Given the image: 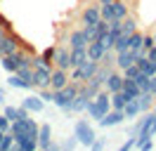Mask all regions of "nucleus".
<instances>
[{
  "instance_id": "obj_42",
  "label": "nucleus",
  "mask_w": 156,
  "mask_h": 151,
  "mask_svg": "<svg viewBox=\"0 0 156 151\" xmlns=\"http://www.w3.org/2000/svg\"><path fill=\"white\" fill-rule=\"evenodd\" d=\"M121 73L126 76V78H135V76L140 73V68H137V64H133V66H128L126 71H121Z\"/></svg>"
},
{
  "instance_id": "obj_43",
  "label": "nucleus",
  "mask_w": 156,
  "mask_h": 151,
  "mask_svg": "<svg viewBox=\"0 0 156 151\" xmlns=\"http://www.w3.org/2000/svg\"><path fill=\"white\" fill-rule=\"evenodd\" d=\"M135 149V137H130L128 142H123L121 146H118V151H133Z\"/></svg>"
},
{
  "instance_id": "obj_53",
  "label": "nucleus",
  "mask_w": 156,
  "mask_h": 151,
  "mask_svg": "<svg viewBox=\"0 0 156 151\" xmlns=\"http://www.w3.org/2000/svg\"><path fill=\"white\" fill-rule=\"evenodd\" d=\"M154 109H156V102H154Z\"/></svg>"
},
{
  "instance_id": "obj_16",
  "label": "nucleus",
  "mask_w": 156,
  "mask_h": 151,
  "mask_svg": "<svg viewBox=\"0 0 156 151\" xmlns=\"http://www.w3.org/2000/svg\"><path fill=\"white\" fill-rule=\"evenodd\" d=\"M66 83H69V71H64V68H52L50 87H52V90H62Z\"/></svg>"
},
{
  "instance_id": "obj_54",
  "label": "nucleus",
  "mask_w": 156,
  "mask_h": 151,
  "mask_svg": "<svg viewBox=\"0 0 156 151\" xmlns=\"http://www.w3.org/2000/svg\"><path fill=\"white\" fill-rule=\"evenodd\" d=\"M36 151H40V149H36Z\"/></svg>"
},
{
  "instance_id": "obj_40",
  "label": "nucleus",
  "mask_w": 156,
  "mask_h": 151,
  "mask_svg": "<svg viewBox=\"0 0 156 151\" xmlns=\"http://www.w3.org/2000/svg\"><path fill=\"white\" fill-rule=\"evenodd\" d=\"M154 45H156V43H154V36H144V38H142V52H149Z\"/></svg>"
},
{
  "instance_id": "obj_29",
  "label": "nucleus",
  "mask_w": 156,
  "mask_h": 151,
  "mask_svg": "<svg viewBox=\"0 0 156 151\" xmlns=\"http://www.w3.org/2000/svg\"><path fill=\"white\" fill-rule=\"evenodd\" d=\"M99 64H102V66H109V68H116V52H114V50H107Z\"/></svg>"
},
{
  "instance_id": "obj_12",
  "label": "nucleus",
  "mask_w": 156,
  "mask_h": 151,
  "mask_svg": "<svg viewBox=\"0 0 156 151\" xmlns=\"http://www.w3.org/2000/svg\"><path fill=\"white\" fill-rule=\"evenodd\" d=\"M52 142H55V139H52V125H50V123H43L40 130H38V149L45 151Z\"/></svg>"
},
{
  "instance_id": "obj_51",
  "label": "nucleus",
  "mask_w": 156,
  "mask_h": 151,
  "mask_svg": "<svg viewBox=\"0 0 156 151\" xmlns=\"http://www.w3.org/2000/svg\"><path fill=\"white\" fill-rule=\"evenodd\" d=\"M2 94H5V92H2V87H0V97H2Z\"/></svg>"
},
{
  "instance_id": "obj_36",
  "label": "nucleus",
  "mask_w": 156,
  "mask_h": 151,
  "mask_svg": "<svg viewBox=\"0 0 156 151\" xmlns=\"http://www.w3.org/2000/svg\"><path fill=\"white\" fill-rule=\"evenodd\" d=\"M59 146H62V151H73V149L78 146V139H76V135H73V137H69V139H64L62 144H59Z\"/></svg>"
},
{
  "instance_id": "obj_33",
  "label": "nucleus",
  "mask_w": 156,
  "mask_h": 151,
  "mask_svg": "<svg viewBox=\"0 0 156 151\" xmlns=\"http://www.w3.org/2000/svg\"><path fill=\"white\" fill-rule=\"evenodd\" d=\"M128 40H130V38H128L126 33H121V36L116 38V43H114V52H123V50H128Z\"/></svg>"
},
{
  "instance_id": "obj_52",
  "label": "nucleus",
  "mask_w": 156,
  "mask_h": 151,
  "mask_svg": "<svg viewBox=\"0 0 156 151\" xmlns=\"http://www.w3.org/2000/svg\"><path fill=\"white\" fill-rule=\"evenodd\" d=\"M154 43H156V33H154Z\"/></svg>"
},
{
  "instance_id": "obj_18",
  "label": "nucleus",
  "mask_w": 156,
  "mask_h": 151,
  "mask_svg": "<svg viewBox=\"0 0 156 151\" xmlns=\"http://www.w3.org/2000/svg\"><path fill=\"white\" fill-rule=\"evenodd\" d=\"M123 92H126L130 99H137V97L142 94V90L137 87V83L133 80V78H126V76H123Z\"/></svg>"
},
{
  "instance_id": "obj_55",
  "label": "nucleus",
  "mask_w": 156,
  "mask_h": 151,
  "mask_svg": "<svg viewBox=\"0 0 156 151\" xmlns=\"http://www.w3.org/2000/svg\"><path fill=\"white\" fill-rule=\"evenodd\" d=\"M154 66H156V64H154Z\"/></svg>"
},
{
  "instance_id": "obj_8",
  "label": "nucleus",
  "mask_w": 156,
  "mask_h": 151,
  "mask_svg": "<svg viewBox=\"0 0 156 151\" xmlns=\"http://www.w3.org/2000/svg\"><path fill=\"white\" fill-rule=\"evenodd\" d=\"M99 19V5H90L80 12V26H95Z\"/></svg>"
},
{
  "instance_id": "obj_27",
  "label": "nucleus",
  "mask_w": 156,
  "mask_h": 151,
  "mask_svg": "<svg viewBox=\"0 0 156 151\" xmlns=\"http://www.w3.org/2000/svg\"><path fill=\"white\" fill-rule=\"evenodd\" d=\"M85 106H88V99H83L80 94H76V99L71 102V109H69V113H85Z\"/></svg>"
},
{
  "instance_id": "obj_34",
  "label": "nucleus",
  "mask_w": 156,
  "mask_h": 151,
  "mask_svg": "<svg viewBox=\"0 0 156 151\" xmlns=\"http://www.w3.org/2000/svg\"><path fill=\"white\" fill-rule=\"evenodd\" d=\"M52 54H55V45L45 47L43 52H40V57H43V61H45V66H52ZM55 68V66H52Z\"/></svg>"
},
{
  "instance_id": "obj_9",
  "label": "nucleus",
  "mask_w": 156,
  "mask_h": 151,
  "mask_svg": "<svg viewBox=\"0 0 156 151\" xmlns=\"http://www.w3.org/2000/svg\"><path fill=\"white\" fill-rule=\"evenodd\" d=\"M104 90H107V92H118V90H123V73H121L118 68H114V71L107 76Z\"/></svg>"
},
{
  "instance_id": "obj_1",
  "label": "nucleus",
  "mask_w": 156,
  "mask_h": 151,
  "mask_svg": "<svg viewBox=\"0 0 156 151\" xmlns=\"http://www.w3.org/2000/svg\"><path fill=\"white\" fill-rule=\"evenodd\" d=\"M78 90H80V83H73V80H69L62 90H55V99H52V104L57 106V109H62L64 113H69V109H71V102L76 99Z\"/></svg>"
},
{
  "instance_id": "obj_35",
  "label": "nucleus",
  "mask_w": 156,
  "mask_h": 151,
  "mask_svg": "<svg viewBox=\"0 0 156 151\" xmlns=\"http://www.w3.org/2000/svg\"><path fill=\"white\" fill-rule=\"evenodd\" d=\"M116 33H111V31H107V36L102 38V45L107 47V50H114V43H116Z\"/></svg>"
},
{
  "instance_id": "obj_32",
  "label": "nucleus",
  "mask_w": 156,
  "mask_h": 151,
  "mask_svg": "<svg viewBox=\"0 0 156 151\" xmlns=\"http://www.w3.org/2000/svg\"><path fill=\"white\" fill-rule=\"evenodd\" d=\"M133 80H135V83H137V87H140V90L144 92V90H149V80H151V78H149L147 73H142V71H140V73H137L135 78H133Z\"/></svg>"
},
{
  "instance_id": "obj_7",
  "label": "nucleus",
  "mask_w": 156,
  "mask_h": 151,
  "mask_svg": "<svg viewBox=\"0 0 156 151\" xmlns=\"http://www.w3.org/2000/svg\"><path fill=\"white\" fill-rule=\"evenodd\" d=\"M50 78H52V66L33 68V87H50Z\"/></svg>"
},
{
  "instance_id": "obj_13",
  "label": "nucleus",
  "mask_w": 156,
  "mask_h": 151,
  "mask_svg": "<svg viewBox=\"0 0 156 151\" xmlns=\"http://www.w3.org/2000/svg\"><path fill=\"white\" fill-rule=\"evenodd\" d=\"M2 116H5L10 123H14V121H21V118H29V111H26L21 104H19V106H7V104H5Z\"/></svg>"
},
{
  "instance_id": "obj_15",
  "label": "nucleus",
  "mask_w": 156,
  "mask_h": 151,
  "mask_svg": "<svg viewBox=\"0 0 156 151\" xmlns=\"http://www.w3.org/2000/svg\"><path fill=\"white\" fill-rule=\"evenodd\" d=\"M135 52L133 50H123V52H116V68L118 71H126L128 66L135 64Z\"/></svg>"
},
{
  "instance_id": "obj_41",
  "label": "nucleus",
  "mask_w": 156,
  "mask_h": 151,
  "mask_svg": "<svg viewBox=\"0 0 156 151\" xmlns=\"http://www.w3.org/2000/svg\"><path fill=\"white\" fill-rule=\"evenodd\" d=\"M80 31H83V36H85V40H95V26H80Z\"/></svg>"
},
{
  "instance_id": "obj_46",
  "label": "nucleus",
  "mask_w": 156,
  "mask_h": 151,
  "mask_svg": "<svg viewBox=\"0 0 156 151\" xmlns=\"http://www.w3.org/2000/svg\"><path fill=\"white\" fill-rule=\"evenodd\" d=\"M149 92L156 94V76H151V80H149Z\"/></svg>"
},
{
  "instance_id": "obj_47",
  "label": "nucleus",
  "mask_w": 156,
  "mask_h": 151,
  "mask_svg": "<svg viewBox=\"0 0 156 151\" xmlns=\"http://www.w3.org/2000/svg\"><path fill=\"white\" fill-rule=\"evenodd\" d=\"M147 57H149V59H151V61H154V64H156V45L151 47L149 52H147Z\"/></svg>"
},
{
  "instance_id": "obj_30",
  "label": "nucleus",
  "mask_w": 156,
  "mask_h": 151,
  "mask_svg": "<svg viewBox=\"0 0 156 151\" xmlns=\"http://www.w3.org/2000/svg\"><path fill=\"white\" fill-rule=\"evenodd\" d=\"M14 73L19 76L21 80H29V83L33 85V68H31V66H19V68H17Z\"/></svg>"
},
{
  "instance_id": "obj_26",
  "label": "nucleus",
  "mask_w": 156,
  "mask_h": 151,
  "mask_svg": "<svg viewBox=\"0 0 156 151\" xmlns=\"http://www.w3.org/2000/svg\"><path fill=\"white\" fill-rule=\"evenodd\" d=\"M137 31V21L133 17H130V14H128L126 19H123V21H121V33H126V36H130V33H135Z\"/></svg>"
},
{
  "instance_id": "obj_25",
  "label": "nucleus",
  "mask_w": 156,
  "mask_h": 151,
  "mask_svg": "<svg viewBox=\"0 0 156 151\" xmlns=\"http://www.w3.org/2000/svg\"><path fill=\"white\" fill-rule=\"evenodd\" d=\"M88 45V40H85V36H83V31L78 28V31H73L71 36H69V50H73V47H83Z\"/></svg>"
},
{
  "instance_id": "obj_20",
  "label": "nucleus",
  "mask_w": 156,
  "mask_h": 151,
  "mask_svg": "<svg viewBox=\"0 0 156 151\" xmlns=\"http://www.w3.org/2000/svg\"><path fill=\"white\" fill-rule=\"evenodd\" d=\"M130 40H128V50H133L135 54H140L142 52V38H144V33H140V31H135V33H130Z\"/></svg>"
},
{
  "instance_id": "obj_5",
  "label": "nucleus",
  "mask_w": 156,
  "mask_h": 151,
  "mask_svg": "<svg viewBox=\"0 0 156 151\" xmlns=\"http://www.w3.org/2000/svg\"><path fill=\"white\" fill-rule=\"evenodd\" d=\"M69 45H55V54H52V66L55 68H64L71 71V61H69Z\"/></svg>"
},
{
  "instance_id": "obj_24",
  "label": "nucleus",
  "mask_w": 156,
  "mask_h": 151,
  "mask_svg": "<svg viewBox=\"0 0 156 151\" xmlns=\"http://www.w3.org/2000/svg\"><path fill=\"white\" fill-rule=\"evenodd\" d=\"M123 113H126V118H137V116L142 113V106H140L137 99H130V102L123 106Z\"/></svg>"
},
{
  "instance_id": "obj_22",
  "label": "nucleus",
  "mask_w": 156,
  "mask_h": 151,
  "mask_svg": "<svg viewBox=\"0 0 156 151\" xmlns=\"http://www.w3.org/2000/svg\"><path fill=\"white\" fill-rule=\"evenodd\" d=\"M111 5H114V14H116L118 19H126L128 14H130V5H128V0H114Z\"/></svg>"
},
{
  "instance_id": "obj_2",
  "label": "nucleus",
  "mask_w": 156,
  "mask_h": 151,
  "mask_svg": "<svg viewBox=\"0 0 156 151\" xmlns=\"http://www.w3.org/2000/svg\"><path fill=\"white\" fill-rule=\"evenodd\" d=\"M73 135H76V139L80 146H88L97 139V132H95V128L90 125L88 118H80V121H76V125H73Z\"/></svg>"
},
{
  "instance_id": "obj_11",
  "label": "nucleus",
  "mask_w": 156,
  "mask_h": 151,
  "mask_svg": "<svg viewBox=\"0 0 156 151\" xmlns=\"http://www.w3.org/2000/svg\"><path fill=\"white\" fill-rule=\"evenodd\" d=\"M21 106H24L29 113H43V109H45V102L40 99L38 94H29V97H24Z\"/></svg>"
},
{
  "instance_id": "obj_38",
  "label": "nucleus",
  "mask_w": 156,
  "mask_h": 151,
  "mask_svg": "<svg viewBox=\"0 0 156 151\" xmlns=\"http://www.w3.org/2000/svg\"><path fill=\"white\" fill-rule=\"evenodd\" d=\"M104 146H107V137H97L90 144V151H104Z\"/></svg>"
},
{
  "instance_id": "obj_3",
  "label": "nucleus",
  "mask_w": 156,
  "mask_h": 151,
  "mask_svg": "<svg viewBox=\"0 0 156 151\" xmlns=\"http://www.w3.org/2000/svg\"><path fill=\"white\" fill-rule=\"evenodd\" d=\"M97 68H99V61L88 59L83 66H78V68H71V71H69V80H73V83H85V80H90L92 76L97 73Z\"/></svg>"
},
{
  "instance_id": "obj_4",
  "label": "nucleus",
  "mask_w": 156,
  "mask_h": 151,
  "mask_svg": "<svg viewBox=\"0 0 156 151\" xmlns=\"http://www.w3.org/2000/svg\"><path fill=\"white\" fill-rule=\"evenodd\" d=\"M19 47H24V40H21V36H19V33H14V31H10V33H5V38H2L0 54H12V52H17Z\"/></svg>"
},
{
  "instance_id": "obj_44",
  "label": "nucleus",
  "mask_w": 156,
  "mask_h": 151,
  "mask_svg": "<svg viewBox=\"0 0 156 151\" xmlns=\"http://www.w3.org/2000/svg\"><path fill=\"white\" fill-rule=\"evenodd\" d=\"M0 132H10V121L2 116V111H0Z\"/></svg>"
},
{
  "instance_id": "obj_6",
  "label": "nucleus",
  "mask_w": 156,
  "mask_h": 151,
  "mask_svg": "<svg viewBox=\"0 0 156 151\" xmlns=\"http://www.w3.org/2000/svg\"><path fill=\"white\" fill-rule=\"evenodd\" d=\"M123 121H126V113L118 111V109H111V111H107L97 123H99V128H114V125H121Z\"/></svg>"
},
{
  "instance_id": "obj_17",
  "label": "nucleus",
  "mask_w": 156,
  "mask_h": 151,
  "mask_svg": "<svg viewBox=\"0 0 156 151\" xmlns=\"http://www.w3.org/2000/svg\"><path fill=\"white\" fill-rule=\"evenodd\" d=\"M85 50H88V59H95V61H102V57L107 52V47L102 45V40H90L85 45Z\"/></svg>"
},
{
  "instance_id": "obj_19",
  "label": "nucleus",
  "mask_w": 156,
  "mask_h": 151,
  "mask_svg": "<svg viewBox=\"0 0 156 151\" xmlns=\"http://www.w3.org/2000/svg\"><path fill=\"white\" fill-rule=\"evenodd\" d=\"M130 102V97H128L123 90H118V92H111V109H118V111H123V106Z\"/></svg>"
},
{
  "instance_id": "obj_39",
  "label": "nucleus",
  "mask_w": 156,
  "mask_h": 151,
  "mask_svg": "<svg viewBox=\"0 0 156 151\" xmlns=\"http://www.w3.org/2000/svg\"><path fill=\"white\" fill-rule=\"evenodd\" d=\"M0 28H5V33H10V31H14V26H12V21L2 12H0Z\"/></svg>"
},
{
  "instance_id": "obj_50",
  "label": "nucleus",
  "mask_w": 156,
  "mask_h": 151,
  "mask_svg": "<svg viewBox=\"0 0 156 151\" xmlns=\"http://www.w3.org/2000/svg\"><path fill=\"white\" fill-rule=\"evenodd\" d=\"M99 5H107V2H114V0H97Z\"/></svg>"
},
{
  "instance_id": "obj_14",
  "label": "nucleus",
  "mask_w": 156,
  "mask_h": 151,
  "mask_svg": "<svg viewBox=\"0 0 156 151\" xmlns=\"http://www.w3.org/2000/svg\"><path fill=\"white\" fill-rule=\"evenodd\" d=\"M69 61H71V68H78V66L85 64V61H88V50H85V45L73 47V50L69 52Z\"/></svg>"
},
{
  "instance_id": "obj_21",
  "label": "nucleus",
  "mask_w": 156,
  "mask_h": 151,
  "mask_svg": "<svg viewBox=\"0 0 156 151\" xmlns=\"http://www.w3.org/2000/svg\"><path fill=\"white\" fill-rule=\"evenodd\" d=\"M137 102H140V106H142V111H149V109H154L156 94H154V92H149V90H144V92L137 97Z\"/></svg>"
},
{
  "instance_id": "obj_23",
  "label": "nucleus",
  "mask_w": 156,
  "mask_h": 151,
  "mask_svg": "<svg viewBox=\"0 0 156 151\" xmlns=\"http://www.w3.org/2000/svg\"><path fill=\"white\" fill-rule=\"evenodd\" d=\"M7 85H10V87H17V90H29V87H33L29 80H21L17 73H7Z\"/></svg>"
},
{
  "instance_id": "obj_48",
  "label": "nucleus",
  "mask_w": 156,
  "mask_h": 151,
  "mask_svg": "<svg viewBox=\"0 0 156 151\" xmlns=\"http://www.w3.org/2000/svg\"><path fill=\"white\" fill-rule=\"evenodd\" d=\"M45 151H62V146H59L57 142H52V144H50V146H48Z\"/></svg>"
},
{
  "instance_id": "obj_49",
  "label": "nucleus",
  "mask_w": 156,
  "mask_h": 151,
  "mask_svg": "<svg viewBox=\"0 0 156 151\" xmlns=\"http://www.w3.org/2000/svg\"><path fill=\"white\" fill-rule=\"evenodd\" d=\"M2 38H5V28H0V45H2Z\"/></svg>"
},
{
  "instance_id": "obj_37",
  "label": "nucleus",
  "mask_w": 156,
  "mask_h": 151,
  "mask_svg": "<svg viewBox=\"0 0 156 151\" xmlns=\"http://www.w3.org/2000/svg\"><path fill=\"white\" fill-rule=\"evenodd\" d=\"M38 97L48 104V102H52V99H55V90H52V87H40V94H38Z\"/></svg>"
},
{
  "instance_id": "obj_45",
  "label": "nucleus",
  "mask_w": 156,
  "mask_h": 151,
  "mask_svg": "<svg viewBox=\"0 0 156 151\" xmlns=\"http://www.w3.org/2000/svg\"><path fill=\"white\" fill-rule=\"evenodd\" d=\"M154 149V142L151 139H147V142H142V144H140V146H137V151H151Z\"/></svg>"
},
{
  "instance_id": "obj_10",
  "label": "nucleus",
  "mask_w": 156,
  "mask_h": 151,
  "mask_svg": "<svg viewBox=\"0 0 156 151\" xmlns=\"http://www.w3.org/2000/svg\"><path fill=\"white\" fill-rule=\"evenodd\" d=\"M151 118H154V113H140V116H137V121L133 123V125H130V128H128V135H130V137H135V135H140V132L144 130L147 125H149V123H151Z\"/></svg>"
},
{
  "instance_id": "obj_31",
  "label": "nucleus",
  "mask_w": 156,
  "mask_h": 151,
  "mask_svg": "<svg viewBox=\"0 0 156 151\" xmlns=\"http://www.w3.org/2000/svg\"><path fill=\"white\" fill-rule=\"evenodd\" d=\"M99 17L104 19V21L114 19V17H116V14H114V5H111V2H107V5H99Z\"/></svg>"
},
{
  "instance_id": "obj_28",
  "label": "nucleus",
  "mask_w": 156,
  "mask_h": 151,
  "mask_svg": "<svg viewBox=\"0 0 156 151\" xmlns=\"http://www.w3.org/2000/svg\"><path fill=\"white\" fill-rule=\"evenodd\" d=\"M107 31H109V21L99 19L97 24H95V40H102V38L107 36Z\"/></svg>"
}]
</instances>
